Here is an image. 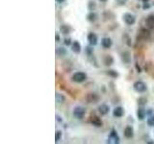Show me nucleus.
<instances>
[{
	"label": "nucleus",
	"mask_w": 154,
	"mask_h": 144,
	"mask_svg": "<svg viewBox=\"0 0 154 144\" xmlns=\"http://www.w3.org/2000/svg\"><path fill=\"white\" fill-rule=\"evenodd\" d=\"M133 88L138 93H144L147 91V86L143 81H137V82H135L134 85H133Z\"/></svg>",
	"instance_id": "obj_1"
},
{
	"label": "nucleus",
	"mask_w": 154,
	"mask_h": 144,
	"mask_svg": "<svg viewBox=\"0 0 154 144\" xmlns=\"http://www.w3.org/2000/svg\"><path fill=\"white\" fill-rule=\"evenodd\" d=\"M71 79L75 83H83L87 80V74L85 72H82V71L75 72V73L72 75Z\"/></svg>",
	"instance_id": "obj_2"
},
{
	"label": "nucleus",
	"mask_w": 154,
	"mask_h": 144,
	"mask_svg": "<svg viewBox=\"0 0 154 144\" xmlns=\"http://www.w3.org/2000/svg\"><path fill=\"white\" fill-rule=\"evenodd\" d=\"M72 115L75 118L77 119H82L86 115V110L85 108L81 107V106H77L73 109V112H72Z\"/></svg>",
	"instance_id": "obj_3"
},
{
	"label": "nucleus",
	"mask_w": 154,
	"mask_h": 144,
	"mask_svg": "<svg viewBox=\"0 0 154 144\" xmlns=\"http://www.w3.org/2000/svg\"><path fill=\"white\" fill-rule=\"evenodd\" d=\"M122 19H123V21H124L126 25H128V26L134 25L136 22V16L131 13H125L123 14Z\"/></svg>",
	"instance_id": "obj_4"
},
{
	"label": "nucleus",
	"mask_w": 154,
	"mask_h": 144,
	"mask_svg": "<svg viewBox=\"0 0 154 144\" xmlns=\"http://www.w3.org/2000/svg\"><path fill=\"white\" fill-rule=\"evenodd\" d=\"M119 134H117V131L116 130H112L111 133H110V136H109V143H114V144H119Z\"/></svg>",
	"instance_id": "obj_5"
},
{
	"label": "nucleus",
	"mask_w": 154,
	"mask_h": 144,
	"mask_svg": "<svg viewBox=\"0 0 154 144\" xmlns=\"http://www.w3.org/2000/svg\"><path fill=\"white\" fill-rule=\"evenodd\" d=\"M87 38H88V41H89L90 45H92V46L96 45V44H97V43H98L97 35L95 34V33H89Z\"/></svg>",
	"instance_id": "obj_6"
},
{
	"label": "nucleus",
	"mask_w": 154,
	"mask_h": 144,
	"mask_svg": "<svg viewBox=\"0 0 154 144\" xmlns=\"http://www.w3.org/2000/svg\"><path fill=\"white\" fill-rule=\"evenodd\" d=\"M123 134H124V136L126 137V139H130L134 136V129H133L132 126H126Z\"/></svg>",
	"instance_id": "obj_7"
},
{
	"label": "nucleus",
	"mask_w": 154,
	"mask_h": 144,
	"mask_svg": "<svg viewBox=\"0 0 154 144\" xmlns=\"http://www.w3.org/2000/svg\"><path fill=\"white\" fill-rule=\"evenodd\" d=\"M123 115H124V109L122 107H116L113 110V115L115 117L119 118L123 116Z\"/></svg>",
	"instance_id": "obj_8"
},
{
	"label": "nucleus",
	"mask_w": 154,
	"mask_h": 144,
	"mask_svg": "<svg viewBox=\"0 0 154 144\" xmlns=\"http://www.w3.org/2000/svg\"><path fill=\"white\" fill-rule=\"evenodd\" d=\"M109 112H110V108L106 104H102L98 107V112L101 115H106L109 113Z\"/></svg>",
	"instance_id": "obj_9"
},
{
	"label": "nucleus",
	"mask_w": 154,
	"mask_h": 144,
	"mask_svg": "<svg viewBox=\"0 0 154 144\" xmlns=\"http://www.w3.org/2000/svg\"><path fill=\"white\" fill-rule=\"evenodd\" d=\"M122 62H124V64H130L131 62V56H130V53L128 52V51H124V52L122 53Z\"/></svg>",
	"instance_id": "obj_10"
},
{
	"label": "nucleus",
	"mask_w": 154,
	"mask_h": 144,
	"mask_svg": "<svg viewBox=\"0 0 154 144\" xmlns=\"http://www.w3.org/2000/svg\"><path fill=\"white\" fill-rule=\"evenodd\" d=\"M81 49H82V47H81V44L79 41H77V40H75L71 44V50L73 51L74 53H76V54H79L81 52Z\"/></svg>",
	"instance_id": "obj_11"
},
{
	"label": "nucleus",
	"mask_w": 154,
	"mask_h": 144,
	"mask_svg": "<svg viewBox=\"0 0 154 144\" xmlns=\"http://www.w3.org/2000/svg\"><path fill=\"white\" fill-rule=\"evenodd\" d=\"M90 123L93 125V126H95V127H101L102 126V120L98 117V116H92L90 117Z\"/></svg>",
	"instance_id": "obj_12"
},
{
	"label": "nucleus",
	"mask_w": 154,
	"mask_h": 144,
	"mask_svg": "<svg viewBox=\"0 0 154 144\" xmlns=\"http://www.w3.org/2000/svg\"><path fill=\"white\" fill-rule=\"evenodd\" d=\"M146 110L144 108H139L137 110V117L139 120H144L146 116Z\"/></svg>",
	"instance_id": "obj_13"
},
{
	"label": "nucleus",
	"mask_w": 154,
	"mask_h": 144,
	"mask_svg": "<svg viewBox=\"0 0 154 144\" xmlns=\"http://www.w3.org/2000/svg\"><path fill=\"white\" fill-rule=\"evenodd\" d=\"M112 44H113V41L110 38H103L101 40V45L103 46L104 48H110L112 46Z\"/></svg>",
	"instance_id": "obj_14"
},
{
	"label": "nucleus",
	"mask_w": 154,
	"mask_h": 144,
	"mask_svg": "<svg viewBox=\"0 0 154 144\" xmlns=\"http://www.w3.org/2000/svg\"><path fill=\"white\" fill-rule=\"evenodd\" d=\"M146 24L149 29H154V16L153 14H150L149 16H147V19L146 20Z\"/></svg>",
	"instance_id": "obj_15"
},
{
	"label": "nucleus",
	"mask_w": 154,
	"mask_h": 144,
	"mask_svg": "<svg viewBox=\"0 0 154 144\" xmlns=\"http://www.w3.org/2000/svg\"><path fill=\"white\" fill-rule=\"evenodd\" d=\"M87 100L89 103H96L99 100V97L96 93H90L87 97Z\"/></svg>",
	"instance_id": "obj_16"
},
{
	"label": "nucleus",
	"mask_w": 154,
	"mask_h": 144,
	"mask_svg": "<svg viewBox=\"0 0 154 144\" xmlns=\"http://www.w3.org/2000/svg\"><path fill=\"white\" fill-rule=\"evenodd\" d=\"M71 30L72 29L68 25H66V24H63V25H61V27H60V31H61L62 34H64V35L70 34Z\"/></svg>",
	"instance_id": "obj_17"
},
{
	"label": "nucleus",
	"mask_w": 154,
	"mask_h": 144,
	"mask_svg": "<svg viewBox=\"0 0 154 144\" xmlns=\"http://www.w3.org/2000/svg\"><path fill=\"white\" fill-rule=\"evenodd\" d=\"M55 99H56V102H57L58 104H63V103H64V102L66 101L65 95L59 93V92H57V93L55 94Z\"/></svg>",
	"instance_id": "obj_18"
},
{
	"label": "nucleus",
	"mask_w": 154,
	"mask_h": 144,
	"mask_svg": "<svg viewBox=\"0 0 154 144\" xmlns=\"http://www.w3.org/2000/svg\"><path fill=\"white\" fill-rule=\"evenodd\" d=\"M87 19L90 22H95L96 19H97V14H96L95 12H90V13L87 16Z\"/></svg>",
	"instance_id": "obj_19"
},
{
	"label": "nucleus",
	"mask_w": 154,
	"mask_h": 144,
	"mask_svg": "<svg viewBox=\"0 0 154 144\" xmlns=\"http://www.w3.org/2000/svg\"><path fill=\"white\" fill-rule=\"evenodd\" d=\"M114 62V59H113V57L110 56V55H108L106 56L104 58V64L105 65H111Z\"/></svg>",
	"instance_id": "obj_20"
},
{
	"label": "nucleus",
	"mask_w": 154,
	"mask_h": 144,
	"mask_svg": "<svg viewBox=\"0 0 154 144\" xmlns=\"http://www.w3.org/2000/svg\"><path fill=\"white\" fill-rule=\"evenodd\" d=\"M141 36L143 37L144 38H148L150 37V32L149 30H146V29H142L141 30Z\"/></svg>",
	"instance_id": "obj_21"
},
{
	"label": "nucleus",
	"mask_w": 154,
	"mask_h": 144,
	"mask_svg": "<svg viewBox=\"0 0 154 144\" xmlns=\"http://www.w3.org/2000/svg\"><path fill=\"white\" fill-rule=\"evenodd\" d=\"M107 74L109 75L110 77H112V78H117V77H119V73H117V71L113 70V69L108 70L107 71Z\"/></svg>",
	"instance_id": "obj_22"
},
{
	"label": "nucleus",
	"mask_w": 154,
	"mask_h": 144,
	"mask_svg": "<svg viewBox=\"0 0 154 144\" xmlns=\"http://www.w3.org/2000/svg\"><path fill=\"white\" fill-rule=\"evenodd\" d=\"M62 136H63V133H62V131H56V133H55V142H58L60 139H62Z\"/></svg>",
	"instance_id": "obj_23"
},
{
	"label": "nucleus",
	"mask_w": 154,
	"mask_h": 144,
	"mask_svg": "<svg viewBox=\"0 0 154 144\" xmlns=\"http://www.w3.org/2000/svg\"><path fill=\"white\" fill-rule=\"evenodd\" d=\"M57 54H58L59 56H64L66 54V50L63 47H59L58 49H57Z\"/></svg>",
	"instance_id": "obj_24"
},
{
	"label": "nucleus",
	"mask_w": 154,
	"mask_h": 144,
	"mask_svg": "<svg viewBox=\"0 0 154 144\" xmlns=\"http://www.w3.org/2000/svg\"><path fill=\"white\" fill-rule=\"evenodd\" d=\"M147 124H148L150 127H154V115L147 118Z\"/></svg>",
	"instance_id": "obj_25"
},
{
	"label": "nucleus",
	"mask_w": 154,
	"mask_h": 144,
	"mask_svg": "<svg viewBox=\"0 0 154 144\" xmlns=\"http://www.w3.org/2000/svg\"><path fill=\"white\" fill-rule=\"evenodd\" d=\"M146 97H140L138 99V104L139 105H142V106H144V105L146 104Z\"/></svg>",
	"instance_id": "obj_26"
},
{
	"label": "nucleus",
	"mask_w": 154,
	"mask_h": 144,
	"mask_svg": "<svg viewBox=\"0 0 154 144\" xmlns=\"http://www.w3.org/2000/svg\"><path fill=\"white\" fill-rule=\"evenodd\" d=\"M64 43H65V44H66V46H69V45H71V44H72L71 40H70V38H65Z\"/></svg>",
	"instance_id": "obj_27"
},
{
	"label": "nucleus",
	"mask_w": 154,
	"mask_h": 144,
	"mask_svg": "<svg viewBox=\"0 0 154 144\" xmlns=\"http://www.w3.org/2000/svg\"><path fill=\"white\" fill-rule=\"evenodd\" d=\"M117 4L119 5H124L126 2H127V0H117Z\"/></svg>",
	"instance_id": "obj_28"
},
{
	"label": "nucleus",
	"mask_w": 154,
	"mask_h": 144,
	"mask_svg": "<svg viewBox=\"0 0 154 144\" xmlns=\"http://www.w3.org/2000/svg\"><path fill=\"white\" fill-rule=\"evenodd\" d=\"M56 119L58 120V121H60V122H62V119L60 118V116L58 115H56Z\"/></svg>",
	"instance_id": "obj_29"
},
{
	"label": "nucleus",
	"mask_w": 154,
	"mask_h": 144,
	"mask_svg": "<svg viewBox=\"0 0 154 144\" xmlns=\"http://www.w3.org/2000/svg\"><path fill=\"white\" fill-rule=\"evenodd\" d=\"M60 40V37L58 34H56V41H59Z\"/></svg>",
	"instance_id": "obj_30"
},
{
	"label": "nucleus",
	"mask_w": 154,
	"mask_h": 144,
	"mask_svg": "<svg viewBox=\"0 0 154 144\" xmlns=\"http://www.w3.org/2000/svg\"><path fill=\"white\" fill-rule=\"evenodd\" d=\"M57 2H59V3H63V2H65L66 0H56Z\"/></svg>",
	"instance_id": "obj_31"
},
{
	"label": "nucleus",
	"mask_w": 154,
	"mask_h": 144,
	"mask_svg": "<svg viewBox=\"0 0 154 144\" xmlns=\"http://www.w3.org/2000/svg\"><path fill=\"white\" fill-rule=\"evenodd\" d=\"M100 1H102V2H105V1H107V0H100Z\"/></svg>",
	"instance_id": "obj_32"
}]
</instances>
